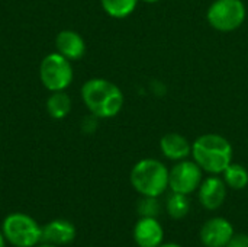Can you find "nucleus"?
I'll return each instance as SVG.
<instances>
[{
	"label": "nucleus",
	"mask_w": 248,
	"mask_h": 247,
	"mask_svg": "<svg viewBox=\"0 0 248 247\" xmlns=\"http://www.w3.org/2000/svg\"><path fill=\"white\" fill-rule=\"evenodd\" d=\"M81 99L87 111L99 119L115 118L124 108V93L113 82L94 77L81 86Z\"/></svg>",
	"instance_id": "f257e3e1"
},
{
	"label": "nucleus",
	"mask_w": 248,
	"mask_h": 247,
	"mask_svg": "<svg viewBox=\"0 0 248 247\" xmlns=\"http://www.w3.org/2000/svg\"><path fill=\"white\" fill-rule=\"evenodd\" d=\"M192 159L209 175H222L232 163L234 150L231 143L221 134H202L192 143Z\"/></svg>",
	"instance_id": "f03ea898"
},
{
	"label": "nucleus",
	"mask_w": 248,
	"mask_h": 247,
	"mask_svg": "<svg viewBox=\"0 0 248 247\" xmlns=\"http://www.w3.org/2000/svg\"><path fill=\"white\" fill-rule=\"evenodd\" d=\"M129 181L141 197H161L169 188V169L157 159H141L131 170Z\"/></svg>",
	"instance_id": "7ed1b4c3"
},
{
	"label": "nucleus",
	"mask_w": 248,
	"mask_h": 247,
	"mask_svg": "<svg viewBox=\"0 0 248 247\" xmlns=\"http://www.w3.org/2000/svg\"><path fill=\"white\" fill-rule=\"evenodd\" d=\"M4 240L13 247H35L41 243L42 226L25 213H12L0 227Z\"/></svg>",
	"instance_id": "20e7f679"
},
{
	"label": "nucleus",
	"mask_w": 248,
	"mask_h": 247,
	"mask_svg": "<svg viewBox=\"0 0 248 247\" xmlns=\"http://www.w3.org/2000/svg\"><path fill=\"white\" fill-rule=\"evenodd\" d=\"M247 7L243 0H214L206 10V20L218 32H234L246 22Z\"/></svg>",
	"instance_id": "39448f33"
},
{
	"label": "nucleus",
	"mask_w": 248,
	"mask_h": 247,
	"mask_svg": "<svg viewBox=\"0 0 248 247\" xmlns=\"http://www.w3.org/2000/svg\"><path fill=\"white\" fill-rule=\"evenodd\" d=\"M39 79L42 86L49 92L65 90L74 79L71 61L60 52L45 55L39 64Z\"/></svg>",
	"instance_id": "423d86ee"
},
{
	"label": "nucleus",
	"mask_w": 248,
	"mask_h": 247,
	"mask_svg": "<svg viewBox=\"0 0 248 247\" xmlns=\"http://www.w3.org/2000/svg\"><path fill=\"white\" fill-rule=\"evenodd\" d=\"M203 181V170L195 160H182L169 170V188L171 192L190 195L196 192Z\"/></svg>",
	"instance_id": "0eeeda50"
},
{
	"label": "nucleus",
	"mask_w": 248,
	"mask_h": 247,
	"mask_svg": "<svg viewBox=\"0 0 248 247\" xmlns=\"http://www.w3.org/2000/svg\"><path fill=\"white\" fill-rule=\"evenodd\" d=\"M227 185L218 175H211L202 181L198 189V198L201 205L208 211L219 210L227 199Z\"/></svg>",
	"instance_id": "6e6552de"
},
{
	"label": "nucleus",
	"mask_w": 248,
	"mask_h": 247,
	"mask_svg": "<svg viewBox=\"0 0 248 247\" xmlns=\"http://www.w3.org/2000/svg\"><path fill=\"white\" fill-rule=\"evenodd\" d=\"M232 236V224L222 217L209 218L201 229V242L206 247H225Z\"/></svg>",
	"instance_id": "1a4fd4ad"
},
{
	"label": "nucleus",
	"mask_w": 248,
	"mask_h": 247,
	"mask_svg": "<svg viewBox=\"0 0 248 247\" xmlns=\"http://www.w3.org/2000/svg\"><path fill=\"white\" fill-rule=\"evenodd\" d=\"M132 236L138 247H158L163 245L164 230L157 218L140 217L134 227Z\"/></svg>",
	"instance_id": "9d476101"
},
{
	"label": "nucleus",
	"mask_w": 248,
	"mask_h": 247,
	"mask_svg": "<svg viewBox=\"0 0 248 247\" xmlns=\"http://www.w3.org/2000/svg\"><path fill=\"white\" fill-rule=\"evenodd\" d=\"M77 236L76 226L67 220H52L42 226L41 243L52 245V246H65L70 245Z\"/></svg>",
	"instance_id": "9b49d317"
},
{
	"label": "nucleus",
	"mask_w": 248,
	"mask_h": 247,
	"mask_svg": "<svg viewBox=\"0 0 248 247\" xmlns=\"http://www.w3.org/2000/svg\"><path fill=\"white\" fill-rule=\"evenodd\" d=\"M160 151L170 162H182L192 154V144L179 132H167L160 140Z\"/></svg>",
	"instance_id": "f8f14e48"
},
{
	"label": "nucleus",
	"mask_w": 248,
	"mask_h": 247,
	"mask_svg": "<svg viewBox=\"0 0 248 247\" xmlns=\"http://www.w3.org/2000/svg\"><path fill=\"white\" fill-rule=\"evenodd\" d=\"M55 47L57 52H60L70 61L80 60L86 54V42L83 36L78 32L70 29H64L57 35Z\"/></svg>",
	"instance_id": "ddd939ff"
},
{
	"label": "nucleus",
	"mask_w": 248,
	"mask_h": 247,
	"mask_svg": "<svg viewBox=\"0 0 248 247\" xmlns=\"http://www.w3.org/2000/svg\"><path fill=\"white\" fill-rule=\"evenodd\" d=\"M46 111L51 118L54 119H64L71 111V99L64 92H51L49 98L46 99Z\"/></svg>",
	"instance_id": "4468645a"
},
{
	"label": "nucleus",
	"mask_w": 248,
	"mask_h": 247,
	"mask_svg": "<svg viewBox=\"0 0 248 247\" xmlns=\"http://www.w3.org/2000/svg\"><path fill=\"white\" fill-rule=\"evenodd\" d=\"M222 179L225 185L234 191H241L248 186V169L244 165L240 163H231L224 172Z\"/></svg>",
	"instance_id": "2eb2a0df"
},
{
	"label": "nucleus",
	"mask_w": 248,
	"mask_h": 247,
	"mask_svg": "<svg viewBox=\"0 0 248 247\" xmlns=\"http://www.w3.org/2000/svg\"><path fill=\"white\" fill-rule=\"evenodd\" d=\"M138 3L140 0H100L105 13L113 19H125L131 16L135 12Z\"/></svg>",
	"instance_id": "dca6fc26"
},
{
	"label": "nucleus",
	"mask_w": 248,
	"mask_h": 247,
	"mask_svg": "<svg viewBox=\"0 0 248 247\" xmlns=\"http://www.w3.org/2000/svg\"><path fill=\"white\" fill-rule=\"evenodd\" d=\"M166 208H167V214L170 215V218H173V220H183L189 214V211H190L189 195L171 192L167 197Z\"/></svg>",
	"instance_id": "f3484780"
},
{
	"label": "nucleus",
	"mask_w": 248,
	"mask_h": 247,
	"mask_svg": "<svg viewBox=\"0 0 248 247\" xmlns=\"http://www.w3.org/2000/svg\"><path fill=\"white\" fill-rule=\"evenodd\" d=\"M137 211L140 214V217H154L157 218L160 211H161V205L158 202V198L154 197H142L137 205Z\"/></svg>",
	"instance_id": "a211bd4d"
},
{
	"label": "nucleus",
	"mask_w": 248,
	"mask_h": 247,
	"mask_svg": "<svg viewBox=\"0 0 248 247\" xmlns=\"http://www.w3.org/2000/svg\"><path fill=\"white\" fill-rule=\"evenodd\" d=\"M97 127H99V118L94 116V115H92V114H90L89 116H86V118L83 119V122H81V130H83V132H86V134H93V132H96Z\"/></svg>",
	"instance_id": "6ab92c4d"
},
{
	"label": "nucleus",
	"mask_w": 248,
	"mask_h": 247,
	"mask_svg": "<svg viewBox=\"0 0 248 247\" xmlns=\"http://www.w3.org/2000/svg\"><path fill=\"white\" fill-rule=\"evenodd\" d=\"M225 247H248V234L244 233H238L231 237V240L228 242V245Z\"/></svg>",
	"instance_id": "aec40b11"
},
{
	"label": "nucleus",
	"mask_w": 248,
	"mask_h": 247,
	"mask_svg": "<svg viewBox=\"0 0 248 247\" xmlns=\"http://www.w3.org/2000/svg\"><path fill=\"white\" fill-rule=\"evenodd\" d=\"M6 246H7V242L4 240L3 233H1V230H0V247H6Z\"/></svg>",
	"instance_id": "412c9836"
},
{
	"label": "nucleus",
	"mask_w": 248,
	"mask_h": 247,
	"mask_svg": "<svg viewBox=\"0 0 248 247\" xmlns=\"http://www.w3.org/2000/svg\"><path fill=\"white\" fill-rule=\"evenodd\" d=\"M158 247H182L180 245H176V243H163L161 246Z\"/></svg>",
	"instance_id": "4be33fe9"
},
{
	"label": "nucleus",
	"mask_w": 248,
	"mask_h": 247,
	"mask_svg": "<svg viewBox=\"0 0 248 247\" xmlns=\"http://www.w3.org/2000/svg\"><path fill=\"white\" fill-rule=\"evenodd\" d=\"M140 1H144L147 4H154V3H158L160 0H140Z\"/></svg>",
	"instance_id": "5701e85b"
},
{
	"label": "nucleus",
	"mask_w": 248,
	"mask_h": 247,
	"mask_svg": "<svg viewBox=\"0 0 248 247\" xmlns=\"http://www.w3.org/2000/svg\"><path fill=\"white\" fill-rule=\"evenodd\" d=\"M35 247H57V246H52V245H46V243H39V245H36Z\"/></svg>",
	"instance_id": "b1692460"
}]
</instances>
